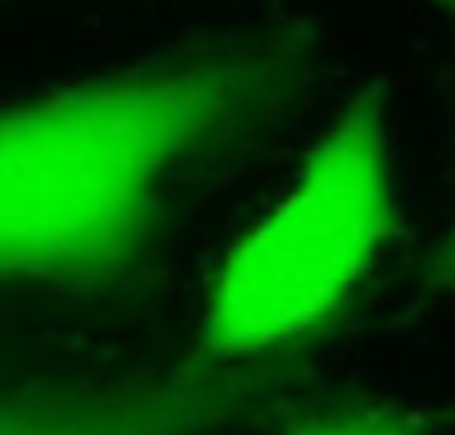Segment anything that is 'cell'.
Returning <instances> with one entry per match:
<instances>
[{"label":"cell","mask_w":455,"mask_h":435,"mask_svg":"<svg viewBox=\"0 0 455 435\" xmlns=\"http://www.w3.org/2000/svg\"><path fill=\"white\" fill-rule=\"evenodd\" d=\"M392 156L379 92H360L307 152L291 188L240 236L212 284L204 344L256 356L312 332L392 240Z\"/></svg>","instance_id":"2"},{"label":"cell","mask_w":455,"mask_h":435,"mask_svg":"<svg viewBox=\"0 0 455 435\" xmlns=\"http://www.w3.org/2000/svg\"><path fill=\"white\" fill-rule=\"evenodd\" d=\"M256 380L208 368H88L0 356V435H224Z\"/></svg>","instance_id":"3"},{"label":"cell","mask_w":455,"mask_h":435,"mask_svg":"<svg viewBox=\"0 0 455 435\" xmlns=\"http://www.w3.org/2000/svg\"><path fill=\"white\" fill-rule=\"evenodd\" d=\"M296 72L288 36H248L0 108V284H124L192 168L280 108Z\"/></svg>","instance_id":"1"},{"label":"cell","mask_w":455,"mask_h":435,"mask_svg":"<svg viewBox=\"0 0 455 435\" xmlns=\"http://www.w3.org/2000/svg\"><path fill=\"white\" fill-rule=\"evenodd\" d=\"M435 272H440L443 284H455V228H451L448 244H443V252H440V264H435Z\"/></svg>","instance_id":"5"},{"label":"cell","mask_w":455,"mask_h":435,"mask_svg":"<svg viewBox=\"0 0 455 435\" xmlns=\"http://www.w3.org/2000/svg\"><path fill=\"white\" fill-rule=\"evenodd\" d=\"M288 435H416L387 415H323V420L299 423Z\"/></svg>","instance_id":"4"}]
</instances>
